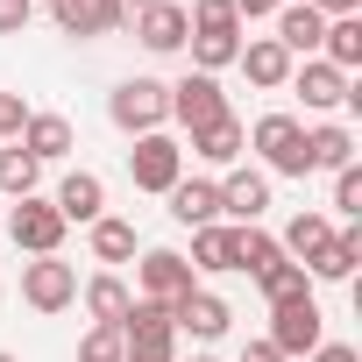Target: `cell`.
<instances>
[{
    "mask_svg": "<svg viewBox=\"0 0 362 362\" xmlns=\"http://www.w3.org/2000/svg\"><path fill=\"white\" fill-rule=\"evenodd\" d=\"M305 163H313V170H348V163H355V135H348L341 121L305 128Z\"/></svg>",
    "mask_w": 362,
    "mask_h": 362,
    "instance_id": "23",
    "label": "cell"
},
{
    "mask_svg": "<svg viewBox=\"0 0 362 362\" xmlns=\"http://www.w3.org/2000/svg\"><path fill=\"white\" fill-rule=\"evenodd\" d=\"M256 291H263L270 305H284V298H298V291H313V277H305L298 263H270V270L256 277Z\"/></svg>",
    "mask_w": 362,
    "mask_h": 362,
    "instance_id": "32",
    "label": "cell"
},
{
    "mask_svg": "<svg viewBox=\"0 0 362 362\" xmlns=\"http://www.w3.org/2000/svg\"><path fill=\"white\" fill-rule=\"evenodd\" d=\"M128 355V341H121V327H93L86 341H78V362H121Z\"/></svg>",
    "mask_w": 362,
    "mask_h": 362,
    "instance_id": "33",
    "label": "cell"
},
{
    "mask_svg": "<svg viewBox=\"0 0 362 362\" xmlns=\"http://www.w3.org/2000/svg\"><path fill=\"white\" fill-rule=\"evenodd\" d=\"M291 93L305 100V114L348 107V71H334L327 57H305V64H291Z\"/></svg>",
    "mask_w": 362,
    "mask_h": 362,
    "instance_id": "10",
    "label": "cell"
},
{
    "mask_svg": "<svg viewBox=\"0 0 362 362\" xmlns=\"http://www.w3.org/2000/svg\"><path fill=\"white\" fill-rule=\"evenodd\" d=\"M228 114V93H221V78H206V71H185L170 86V121L185 128V135H199V128H214Z\"/></svg>",
    "mask_w": 362,
    "mask_h": 362,
    "instance_id": "7",
    "label": "cell"
},
{
    "mask_svg": "<svg viewBox=\"0 0 362 362\" xmlns=\"http://www.w3.org/2000/svg\"><path fill=\"white\" fill-rule=\"evenodd\" d=\"M50 22L64 29V36H114L121 29V8H114V0H50Z\"/></svg>",
    "mask_w": 362,
    "mask_h": 362,
    "instance_id": "15",
    "label": "cell"
},
{
    "mask_svg": "<svg viewBox=\"0 0 362 362\" xmlns=\"http://www.w3.org/2000/svg\"><path fill=\"white\" fill-rule=\"evenodd\" d=\"M242 362H284V355H277L270 341H249V348H242Z\"/></svg>",
    "mask_w": 362,
    "mask_h": 362,
    "instance_id": "40",
    "label": "cell"
},
{
    "mask_svg": "<svg viewBox=\"0 0 362 362\" xmlns=\"http://www.w3.org/2000/svg\"><path fill=\"white\" fill-rule=\"evenodd\" d=\"M22 149H29L36 163H57V156H71V121H64V114H29V128H22Z\"/></svg>",
    "mask_w": 362,
    "mask_h": 362,
    "instance_id": "24",
    "label": "cell"
},
{
    "mask_svg": "<svg viewBox=\"0 0 362 362\" xmlns=\"http://www.w3.org/2000/svg\"><path fill=\"white\" fill-rule=\"evenodd\" d=\"M29 15H36V0H0V36H22Z\"/></svg>",
    "mask_w": 362,
    "mask_h": 362,
    "instance_id": "36",
    "label": "cell"
},
{
    "mask_svg": "<svg viewBox=\"0 0 362 362\" xmlns=\"http://www.w3.org/2000/svg\"><path fill=\"white\" fill-rule=\"evenodd\" d=\"M93 256H100V263H135V221L100 214V221H93Z\"/></svg>",
    "mask_w": 362,
    "mask_h": 362,
    "instance_id": "29",
    "label": "cell"
},
{
    "mask_svg": "<svg viewBox=\"0 0 362 362\" xmlns=\"http://www.w3.org/2000/svg\"><path fill=\"white\" fill-rule=\"evenodd\" d=\"M320 57H327L334 71H355V64H362V15H341V22H327V36H320Z\"/></svg>",
    "mask_w": 362,
    "mask_h": 362,
    "instance_id": "26",
    "label": "cell"
},
{
    "mask_svg": "<svg viewBox=\"0 0 362 362\" xmlns=\"http://www.w3.org/2000/svg\"><path fill=\"white\" fill-rule=\"evenodd\" d=\"M8 235H15V249H29V256H57V249H64V214L29 192V199L8 206Z\"/></svg>",
    "mask_w": 362,
    "mask_h": 362,
    "instance_id": "6",
    "label": "cell"
},
{
    "mask_svg": "<svg viewBox=\"0 0 362 362\" xmlns=\"http://www.w3.org/2000/svg\"><path fill=\"white\" fill-rule=\"evenodd\" d=\"M121 341H128V355H163V362H170V348H177L170 305H156V298H135V305H128V320H121Z\"/></svg>",
    "mask_w": 362,
    "mask_h": 362,
    "instance_id": "8",
    "label": "cell"
},
{
    "mask_svg": "<svg viewBox=\"0 0 362 362\" xmlns=\"http://www.w3.org/2000/svg\"><path fill=\"white\" fill-rule=\"evenodd\" d=\"M355 263H362V228H334V242L305 263V277H320V284H348Z\"/></svg>",
    "mask_w": 362,
    "mask_h": 362,
    "instance_id": "19",
    "label": "cell"
},
{
    "mask_svg": "<svg viewBox=\"0 0 362 362\" xmlns=\"http://www.w3.org/2000/svg\"><path fill=\"white\" fill-rule=\"evenodd\" d=\"M277 8H284V0H235L242 22H277Z\"/></svg>",
    "mask_w": 362,
    "mask_h": 362,
    "instance_id": "37",
    "label": "cell"
},
{
    "mask_svg": "<svg viewBox=\"0 0 362 362\" xmlns=\"http://www.w3.org/2000/svg\"><path fill=\"white\" fill-rule=\"evenodd\" d=\"M320 36H327V15L313 8V0H284V8H277V43H284L291 57H313Z\"/></svg>",
    "mask_w": 362,
    "mask_h": 362,
    "instance_id": "17",
    "label": "cell"
},
{
    "mask_svg": "<svg viewBox=\"0 0 362 362\" xmlns=\"http://www.w3.org/2000/svg\"><path fill=\"white\" fill-rule=\"evenodd\" d=\"M185 50H192V71L214 78V71H228V64L242 57V29H235V36H185Z\"/></svg>",
    "mask_w": 362,
    "mask_h": 362,
    "instance_id": "30",
    "label": "cell"
},
{
    "mask_svg": "<svg viewBox=\"0 0 362 362\" xmlns=\"http://www.w3.org/2000/svg\"><path fill=\"white\" fill-rule=\"evenodd\" d=\"M327 242H334V221H327V214H291V221H284V235H277V249H284L298 270H305Z\"/></svg>",
    "mask_w": 362,
    "mask_h": 362,
    "instance_id": "20",
    "label": "cell"
},
{
    "mask_svg": "<svg viewBox=\"0 0 362 362\" xmlns=\"http://www.w3.org/2000/svg\"><path fill=\"white\" fill-rule=\"evenodd\" d=\"M235 64L249 71V86H263V93H284V86H291V64H298V57H291V50H284L277 36H249Z\"/></svg>",
    "mask_w": 362,
    "mask_h": 362,
    "instance_id": "13",
    "label": "cell"
},
{
    "mask_svg": "<svg viewBox=\"0 0 362 362\" xmlns=\"http://www.w3.org/2000/svg\"><path fill=\"white\" fill-rule=\"evenodd\" d=\"M228 320H235V313H228V298H214V291H199V284L170 305V327H177V334H192V341H221V334H228Z\"/></svg>",
    "mask_w": 362,
    "mask_h": 362,
    "instance_id": "12",
    "label": "cell"
},
{
    "mask_svg": "<svg viewBox=\"0 0 362 362\" xmlns=\"http://www.w3.org/2000/svg\"><path fill=\"white\" fill-rule=\"evenodd\" d=\"M121 362H163V355H121Z\"/></svg>",
    "mask_w": 362,
    "mask_h": 362,
    "instance_id": "42",
    "label": "cell"
},
{
    "mask_svg": "<svg viewBox=\"0 0 362 362\" xmlns=\"http://www.w3.org/2000/svg\"><path fill=\"white\" fill-rule=\"evenodd\" d=\"M50 206L64 214V228H71V221H78V228H93V221L107 214V185H100L93 170H71L64 185H57V199H50Z\"/></svg>",
    "mask_w": 362,
    "mask_h": 362,
    "instance_id": "16",
    "label": "cell"
},
{
    "mask_svg": "<svg viewBox=\"0 0 362 362\" xmlns=\"http://www.w3.org/2000/svg\"><path fill=\"white\" fill-rule=\"evenodd\" d=\"M163 199H170V221H177V228H214V221H221V192L206 185V177H177Z\"/></svg>",
    "mask_w": 362,
    "mask_h": 362,
    "instance_id": "18",
    "label": "cell"
},
{
    "mask_svg": "<svg viewBox=\"0 0 362 362\" xmlns=\"http://www.w3.org/2000/svg\"><path fill=\"white\" fill-rule=\"evenodd\" d=\"M0 362H15V355H0Z\"/></svg>",
    "mask_w": 362,
    "mask_h": 362,
    "instance_id": "44",
    "label": "cell"
},
{
    "mask_svg": "<svg viewBox=\"0 0 362 362\" xmlns=\"http://www.w3.org/2000/svg\"><path fill=\"white\" fill-rule=\"evenodd\" d=\"M313 8H320L327 22H341V15H362V0H313Z\"/></svg>",
    "mask_w": 362,
    "mask_h": 362,
    "instance_id": "39",
    "label": "cell"
},
{
    "mask_svg": "<svg viewBox=\"0 0 362 362\" xmlns=\"http://www.w3.org/2000/svg\"><path fill=\"white\" fill-rule=\"evenodd\" d=\"M107 121H114L121 135H156V128L170 121V86H163V78H121V86L107 93Z\"/></svg>",
    "mask_w": 362,
    "mask_h": 362,
    "instance_id": "1",
    "label": "cell"
},
{
    "mask_svg": "<svg viewBox=\"0 0 362 362\" xmlns=\"http://www.w3.org/2000/svg\"><path fill=\"white\" fill-rule=\"evenodd\" d=\"M114 8H121V22H128V15H142V8H156V0H114Z\"/></svg>",
    "mask_w": 362,
    "mask_h": 362,
    "instance_id": "41",
    "label": "cell"
},
{
    "mask_svg": "<svg viewBox=\"0 0 362 362\" xmlns=\"http://www.w3.org/2000/svg\"><path fill=\"white\" fill-rule=\"evenodd\" d=\"M305 362H362V355H355V348H348V341H320V348H313V355H305Z\"/></svg>",
    "mask_w": 362,
    "mask_h": 362,
    "instance_id": "38",
    "label": "cell"
},
{
    "mask_svg": "<svg viewBox=\"0 0 362 362\" xmlns=\"http://www.w3.org/2000/svg\"><path fill=\"white\" fill-rule=\"evenodd\" d=\"M270 263H291V256L277 249V235H263V228H235V270H249V277H263Z\"/></svg>",
    "mask_w": 362,
    "mask_h": 362,
    "instance_id": "28",
    "label": "cell"
},
{
    "mask_svg": "<svg viewBox=\"0 0 362 362\" xmlns=\"http://www.w3.org/2000/svg\"><path fill=\"white\" fill-rule=\"evenodd\" d=\"M185 263H192V277H199V270H206V277L235 270V228H221V221H214V228H192V256H185Z\"/></svg>",
    "mask_w": 362,
    "mask_h": 362,
    "instance_id": "25",
    "label": "cell"
},
{
    "mask_svg": "<svg viewBox=\"0 0 362 362\" xmlns=\"http://www.w3.org/2000/svg\"><path fill=\"white\" fill-rule=\"evenodd\" d=\"M78 298H86V313H93V327H121V320H128V305H135V291H128V284H121L114 270H100V277H86V291H78Z\"/></svg>",
    "mask_w": 362,
    "mask_h": 362,
    "instance_id": "21",
    "label": "cell"
},
{
    "mask_svg": "<svg viewBox=\"0 0 362 362\" xmlns=\"http://www.w3.org/2000/svg\"><path fill=\"white\" fill-rule=\"evenodd\" d=\"M22 305H29V313H64V305H78V270H71L64 256L22 263Z\"/></svg>",
    "mask_w": 362,
    "mask_h": 362,
    "instance_id": "4",
    "label": "cell"
},
{
    "mask_svg": "<svg viewBox=\"0 0 362 362\" xmlns=\"http://www.w3.org/2000/svg\"><path fill=\"white\" fill-rule=\"evenodd\" d=\"M185 22H192V36H235V29H242L235 0H192V8H185Z\"/></svg>",
    "mask_w": 362,
    "mask_h": 362,
    "instance_id": "31",
    "label": "cell"
},
{
    "mask_svg": "<svg viewBox=\"0 0 362 362\" xmlns=\"http://www.w3.org/2000/svg\"><path fill=\"white\" fill-rule=\"evenodd\" d=\"M128 177H135V192H170L177 177H185V142L177 135H135V149H128Z\"/></svg>",
    "mask_w": 362,
    "mask_h": 362,
    "instance_id": "3",
    "label": "cell"
},
{
    "mask_svg": "<svg viewBox=\"0 0 362 362\" xmlns=\"http://www.w3.org/2000/svg\"><path fill=\"white\" fill-rule=\"evenodd\" d=\"M327 334H320V298L313 291H298V298H284V305H270V348L291 362V355H313Z\"/></svg>",
    "mask_w": 362,
    "mask_h": 362,
    "instance_id": "5",
    "label": "cell"
},
{
    "mask_svg": "<svg viewBox=\"0 0 362 362\" xmlns=\"http://www.w3.org/2000/svg\"><path fill=\"white\" fill-rule=\"evenodd\" d=\"M242 149H249V128H242L235 114H221L214 128H199V135H192V156H199V163H221V170H228Z\"/></svg>",
    "mask_w": 362,
    "mask_h": 362,
    "instance_id": "22",
    "label": "cell"
},
{
    "mask_svg": "<svg viewBox=\"0 0 362 362\" xmlns=\"http://www.w3.org/2000/svg\"><path fill=\"white\" fill-rule=\"evenodd\" d=\"M334 214L362 221V170H355V163H348V170H334Z\"/></svg>",
    "mask_w": 362,
    "mask_h": 362,
    "instance_id": "34",
    "label": "cell"
},
{
    "mask_svg": "<svg viewBox=\"0 0 362 362\" xmlns=\"http://www.w3.org/2000/svg\"><path fill=\"white\" fill-rule=\"evenodd\" d=\"M192 362H214V355H192Z\"/></svg>",
    "mask_w": 362,
    "mask_h": 362,
    "instance_id": "43",
    "label": "cell"
},
{
    "mask_svg": "<svg viewBox=\"0 0 362 362\" xmlns=\"http://www.w3.org/2000/svg\"><path fill=\"white\" fill-rule=\"evenodd\" d=\"M22 128H29V107H22V93H0V142H22Z\"/></svg>",
    "mask_w": 362,
    "mask_h": 362,
    "instance_id": "35",
    "label": "cell"
},
{
    "mask_svg": "<svg viewBox=\"0 0 362 362\" xmlns=\"http://www.w3.org/2000/svg\"><path fill=\"white\" fill-rule=\"evenodd\" d=\"M135 36H142L149 57H177V50H185V36H192V22H185V8H177V0H156V8L135 15Z\"/></svg>",
    "mask_w": 362,
    "mask_h": 362,
    "instance_id": "11",
    "label": "cell"
},
{
    "mask_svg": "<svg viewBox=\"0 0 362 362\" xmlns=\"http://www.w3.org/2000/svg\"><path fill=\"white\" fill-rule=\"evenodd\" d=\"M135 284H142V298H156V305H177L192 291V263L177 256V249H142V263H135Z\"/></svg>",
    "mask_w": 362,
    "mask_h": 362,
    "instance_id": "9",
    "label": "cell"
},
{
    "mask_svg": "<svg viewBox=\"0 0 362 362\" xmlns=\"http://www.w3.org/2000/svg\"><path fill=\"white\" fill-rule=\"evenodd\" d=\"M214 192H221V214H235L242 228H256V221L270 214V177H263V170H228Z\"/></svg>",
    "mask_w": 362,
    "mask_h": 362,
    "instance_id": "14",
    "label": "cell"
},
{
    "mask_svg": "<svg viewBox=\"0 0 362 362\" xmlns=\"http://www.w3.org/2000/svg\"><path fill=\"white\" fill-rule=\"evenodd\" d=\"M36 177H43V163H36L22 142H15V149H0V199H8V206L36 192Z\"/></svg>",
    "mask_w": 362,
    "mask_h": 362,
    "instance_id": "27",
    "label": "cell"
},
{
    "mask_svg": "<svg viewBox=\"0 0 362 362\" xmlns=\"http://www.w3.org/2000/svg\"><path fill=\"white\" fill-rule=\"evenodd\" d=\"M249 149L270 163L263 177H305L313 163H305V121L298 114H263L256 128H249Z\"/></svg>",
    "mask_w": 362,
    "mask_h": 362,
    "instance_id": "2",
    "label": "cell"
}]
</instances>
